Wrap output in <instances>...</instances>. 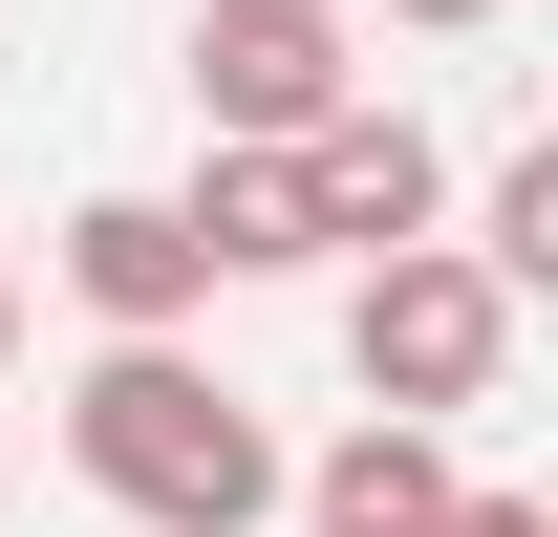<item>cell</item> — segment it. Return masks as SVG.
Listing matches in <instances>:
<instances>
[{"instance_id":"obj_1","label":"cell","mask_w":558,"mask_h":537,"mask_svg":"<svg viewBox=\"0 0 558 537\" xmlns=\"http://www.w3.org/2000/svg\"><path fill=\"white\" fill-rule=\"evenodd\" d=\"M65 473H86L130 537H279V430H258V387H215L172 323H108V344H86Z\"/></svg>"},{"instance_id":"obj_2","label":"cell","mask_w":558,"mask_h":537,"mask_svg":"<svg viewBox=\"0 0 558 537\" xmlns=\"http://www.w3.org/2000/svg\"><path fill=\"white\" fill-rule=\"evenodd\" d=\"M515 366V279L473 237H365L344 259V387L365 408H494Z\"/></svg>"},{"instance_id":"obj_3","label":"cell","mask_w":558,"mask_h":537,"mask_svg":"<svg viewBox=\"0 0 558 537\" xmlns=\"http://www.w3.org/2000/svg\"><path fill=\"white\" fill-rule=\"evenodd\" d=\"M365 86V44H344V0H194V130H323Z\"/></svg>"},{"instance_id":"obj_4","label":"cell","mask_w":558,"mask_h":537,"mask_svg":"<svg viewBox=\"0 0 558 537\" xmlns=\"http://www.w3.org/2000/svg\"><path fill=\"white\" fill-rule=\"evenodd\" d=\"M279 151H301V215H323V259H365V237H429V215H451V151H429L387 86H344L323 130H279Z\"/></svg>"},{"instance_id":"obj_5","label":"cell","mask_w":558,"mask_h":537,"mask_svg":"<svg viewBox=\"0 0 558 537\" xmlns=\"http://www.w3.org/2000/svg\"><path fill=\"white\" fill-rule=\"evenodd\" d=\"M279 516L301 537H429L451 516V408H365L344 452H279Z\"/></svg>"},{"instance_id":"obj_6","label":"cell","mask_w":558,"mask_h":537,"mask_svg":"<svg viewBox=\"0 0 558 537\" xmlns=\"http://www.w3.org/2000/svg\"><path fill=\"white\" fill-rule=\"evenodd\" d=\"M44 259H65L86 323H194V301H215V259H194V215H172V194H86Z\"/></svg>"},{"instance_id":"obj_7","label":"cell","mask_w":558,"mask_h":537,"mask_svg":"<svg viewBox=\"0 0 558 537\" xmlns=\"http://www.w3.org/2000/svg\"><path fill=\"white\" fill-rule=\"evenodd\" d=\"M172 215H194V259H215V279H323V215H301V151H258V130H215V172H194Z\"/></svg>"},{"instance_id":"obj_8","label":"cell","mask_w":558,"mask_h":537,"mask_svg":"<svg viewBox=\"0 0 558 537\" xmlns=\"http://www.w3.org/2000/svg\"><path fill=\"white\" fill-rule=\"evenodd\" d=\"M473 259L515 279V301L558 279V151H494V194H473Z\"/></svg>"},{"instance_id":"obj_9","label":"cell","mask_w":558,"mask_h":537,"mask_svg":"<svg viewBox=\"0 0 558 537\" xmlns=\"http://www.w3.org/2000/svg\"><path fill=\"white\" fill-rule=\"evenodd\" d=\"M429 537H558V494H494V473H451V516Z\"/></svg>"},{"instance_id":"obj_10","label":"cell","mask_w":558,"mask_h":537,"mask_svg":"<svg viewBox=\"0 0 558 537\" xmlns=\"http://www.w3.org/2000/svg\"><path fill=\"white\" fill-rule=\"evenodd\" d=\"M387 22H429V44H473V22H515V0H387Z\"/></svg>"},{"instance_id":"obj_11","label":"cell","mask_w":558,"mask_h":537,"mask_svg":"<svg viewBox=\"0 0 558 537\" xmlns=\"http://www.w3.org/2000/svg\"><path fill=\"white\" fill-rule=\"evenodd\" d=\"M0 366H22V259H0Z\"/></svg>"}]
</instances>
